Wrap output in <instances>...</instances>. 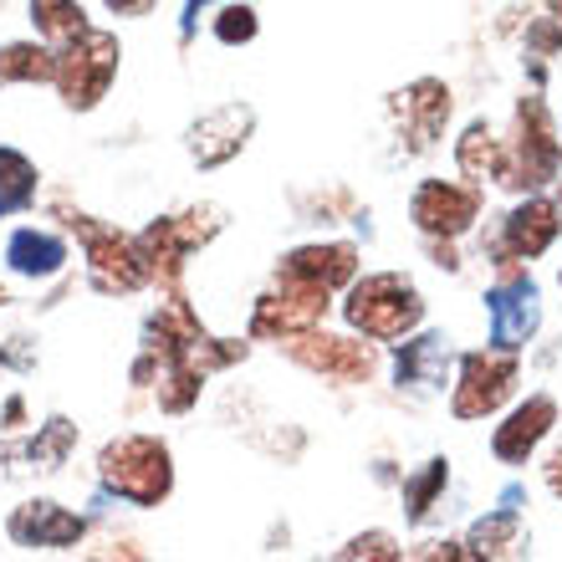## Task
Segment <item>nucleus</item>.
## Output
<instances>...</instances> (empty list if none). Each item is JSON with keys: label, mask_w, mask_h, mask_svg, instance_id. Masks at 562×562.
Here are the masks:
<instances>
[{"label": "nucleus", "mask_w": 562, "mask_h": 562, "mask_svg": "<svg viewBox=\"0 0 562 562\" xmlns=\"http://www.w3.org/2000/svg\"><path fill=\"white\" fill-rule=\"evenodd\" d=\"M486 307H491V342L496 348H521V342L532 338V327H537V292H532V281L521 277V271H512V277L496 286V292L486 296Z\"/></svg>", "instance_id": "obj_9"}, {"label": "nucleus", "mask_w": 562, "mask_h": 562, "mask_svg": "<svg viewBox=\"0 0 562 562\" xmlns=\"http://www.w3.org/2000/svg\"><path fill=\"white\" fill-rule=\"evenodd\" d=\"M119 72V36L108 31H82L77 42H67L57 52V92L67 108H92L108 92Z\"/></svg>", "instance_id": "obj_3"}, {"label": "nucleus", "mask_w": 562, "mask_h": 562, "mask_svg": "<svg viewBox=\"0 0 562 562\" xmlns=\"http://www.w3.org/2000/svg\"><path fill=\"white\" fill-rule=\"evenodd\" d=\"M404 113H409V134H415V148H429L435 134L445 128L450 119V88L445 82H415V88L404 92Z\"/></svg>", "instance_id": "obj_15"}, {"label": "nucleus", "mask_w": 562, "mask_h": 562, "mask_svg": "<svg viewBox=\"0 0 562 562\" xmlns=\"http://www.w3.org/2000/svg\"><path fill=\"white\" fill-rule=\"evenodd\" d=\"M548 486H552V496H562V445L548 456Z\"/></svg>", "instance_id": "obj_26"}, {"label": "nucleus", "mask_w": 562, "mask_h": 562, "mask_svg": "<svg viewBox=\"0 0 562 562\" xmlns=\"http://www.w3.org/2000/svg\"><path fill=\"white\" fill-rule=\"evenodd\" d=\"M31 194H36V169H31V159L15 154V148H0V215L26 210Z\"/></svg>", "instance_id": "obj_21"}, {"label": "nucleus", "mask_w": 562, "mask_h": 562, "mask_svg": "<svg viewBox=\"0 0 562 562\" xmlns=\"http://www.w3.org/2000/svg\"><path fill=\"white\" fill-rule=\"evenodd\" d=\"M98 471H103V486L113 496L134 506H159L175 486V465H169V445L154 440V435H123L98 456Z\"/></svg>", "instance_id": "obj_2"}, {"label": "nucleus", "mask_w": 562, "mask_h": 562, "mask_svg": "<svg viewBox=\"0 0 562 562\" xmlns=\"http://www.w3.org/2000/svg\"><path fill=\"white\" fill-rule=\"evenodd\" d=\"M215 36H221L225 46H240L256 36V11L251 5H225L221 21H215Z\"/></svg>", "instance_id": "obj_23"}, {"label": "nucleus", "mask_w": 562, "mask_h": 562, "mask_svg": "<svg viewBox=\"0 0 562 562\" xmlns=\"http://www.w3.org/2000/svg\"><path fill=\"white\" fill-rule=\"evenodd\" d=\"M558 210L548 205V200H527V205H517L512 215H506V251L517 256H542L558 240Z\"/></svg>", "instance_id": "obj_13"}, {"label": "nucleus", "mask_w": 562, "mask_h": 562, "mask_svg": "<svg viewBox=\"0 0 562 562\" xmlns=\"http://www.w3.org/2000/svg\"><path fill=\"white\" fill-rule=\"evenodd\" d=\"M440 486H445V460H429L415 481H404V506H409V521H425L429 517V506H435Z\"/></svg>", "instance_id": "obj_22"}, {"label": "nucleus", "mask_w": 562, "mask_h": 562, "mask_svg": "<svg viewBox=\"0 0 562 562\" xmlns=\"http://www.w3.org/2000/svg\"><path fill=\"white\" fill-rule=\"evenodd\" d=\"M558 425V404L548 400V394H537V400L517 404L512 409V419H506L496 435H491V450L506 460V465H517V460H527L542 445V435Z\"/></svg>", "instance_id": "obj_11"}, {"label": "nucleus", "mask_w": 562, "mask_h": 562, "mask_svg": "<svg viewBox=\"0 0 562 562\" xmlns=\"http://www.w3.org/2000/svg\"><path fill=\"white\" fill-rule=\"evenodd\" d=\"M286 353L307 369L327 373V379H342V384H363L373 373V348L369 342H353V338H327V333H292Z\"/></svg>", "instance_id": "obj_7"}, {"label": "nucleus", "mask_w": 562, "mask_h": 562, "mask_svg": "<svg viewBox=\"0 0 562 562\" xmlns=\"http://www.w3.org/2000/svg\"><path fill=\"white\" fill-rule=\"evenodd\" d=\"M31 26L42 31V42L67 46L88 31V15L77 0H31Z\"/></svg>", "instance_id": "obj_19"}, {"label": "nucleus", "mask_w": 562, "mask_h": 562, "mask_svg": "<svg viewBox=\"0 0 562 562\" xmlns=\"http://www.w3.org/2000/svg\"><path fill=\"white\" fill-rule=\"evenodd\" d=\"M521 548V517L512 512V506H502V512H491V517H481L471 527V552L475 558H506V552Z\"/></svg>", "instance_id": "obj_20"}, {"label": "nucleus", "mask_w": 562, "mask_h": 562, "mask_svg": "<svg viewBox=\"0 0 562 562\" xmlns=\"http://www.w3.org/2000/svg\"><path fill=\"white\" fill-rule=\"evenodd\" d=\"M338 558H400V548H394V537L369 532V537H353V542H348Z\"/></svg>", "instance_id": "obj_24"}, {"label": "nucleus", "mask_w": 562, "mask_h": 562, "mask_svg": "<svg viewBox=\"0 0 562 562\" xmlns=\"http://www.w3.org/2000/svg\"><path fill=\"white\" fill-rule=\"evenodd\" d=\"M445 369H450V348H445V338H415L404 342L400 363H394V379H400V389H440L445 384Z\"/></svg>", "instance_id": "obj_17"}, {"label": "nucleus", "mask_w": 562, "mask_h": 562, "mask_svg": "<svg viewBox=\"0 0 562 562\" xmlns=\"http://www.w3.org/2000/svg\"><path fill=\"white\" fill-rule=\"evenodd\" d=\"M5 532H11L15 548H77L82 542V517H72L57 502H26L11 512Z\"/></svg>", "instance_id": "obj_8"}, {"label": "nucleus", "mask_w": 562, "mask_h": 562, "mask_svg": "<svg viewBox=\"0 0 562 562\" xmlns=\"http://www.w3.org/2000/svg\"><path fill=\"white\" fill-rule=\"evenodd\" d=\"M512 389H517V358L506 353H471L460 363V384H456V419H481L491 409H502L512 400Z\"/></svg>", "instance_id": "obj_5"}, {"label": "nucleus", "mask_w": 562, "mask_h": 562, "mask_svg": "<svg viewBox=\"0 0 562 562\" xmlns=\"http://www.w3.org/2000/svg\"><path fill=\"white\" fill-rule=\"evenodd\" d=\"M342 317L373 342H394L404 333H415L419 317H425V302H419L415 281L394 277V271H373V277L353 281V292L342 302Z\"/></svg>", "instance_id": "obj_1"}, {"label": "nucleus", "mask_w": 562, "mask_h": 562, "mask_svg": "<svg viewBox=\"0 0 562 562\" xmlns=\"http://www.w3.org/2000/svg\"><path fill=\"white\" fill-rule=\"evenodd\" d=\"M409 215L425 236H465L481 215V190L475 184H456V179H425L409 200Z\"/></svg>", "instance_id": "obj_6"}, {"label": "nucleus", "mask_w": 562, "mask_h": 562, "mask_svg": "<svg viewBox=\"0 0 562 562\" xmlns=\"http://www.w3.org/2000/svg\"><path fill=\"white\" fill-rule=\"evenodd\" d=\"M456 159L471 179H496V184H506V144L491 134L486 123H471V128H465Z\"/></svg>", "instance_id": "obj_18"}, {"label": "nucleus", "mask_w": 562, "mask_h": 562, "mask_svg": "<svg viewBox=\"0 0 562 562\" xmlns=\"http://www.w3.org/2000/svg\"><path fill=\"white\" fill-rule=\"evenodd\" d=\"M15 82H57V52H52V42L0 46V88H15Z\"/></svg>", "instance_id": "obj_16"}, {"label": "nucleus", "mask_w": 562, "mask_h": 562, "mask_svg": "<svg viewBox=\"0 0 562 562\" xmlns=\"http://www.w3.org/2000/svg\"><path fill=\"white\" fill-rule=\"evenodd\" d=\"M562 164V144L552 138L548 123V103L542 98H521L517 103V138L506 144V184L517 190H532V184H548Z\"/></svg>", "instance_id": "obj_4"}, {"label": "nucleus", "mask_w": 562, "mask_h": 562, "mask_svg": "<svg viewBox=\"0 0 562 562\" xmlns=\"http://www.w3.org/2000/svg\"><path fill=\"white\" fill-rule=\"evenodd\" d=\"M108 11H119V15H148V11H154V0H108Z\"/></svg>", "instance_id": "obj_25"}, {"label": "nucleus", "mask_w": 562, "mask_h": 562, "mask_svg": "<svg viewBox=\"0 0 562 562\" xmlns=\"http://www.w3.org/2000/svg\"><path fill=\"white\" fill-rule=\"evenodd\" d=\"M246 128H251V108H221V113H210V119L194 123V134H190V154L194 164H225L231 154H236L240 144H246Z\"/></svg>", "instance_id": "obj_12"}, {"label": "nucleus", "mask_w": 562, "mask_h": 562, "mask_svg": "<svg viewBox=\"0 0 562 562\" xmlns=\"http://www.w3.org/2000/svg\"><path fill=\"white\" fill-rule=\"evenodd\" d=\"M548 5H552V15H558V21H562V0H548Z\"/></svg>", "instance_id": "obj_27"}, {"label": "nucleus", "mask_w": 562, "mask_h": 562, "mask_svg": "<svg viewBox=\"0 0 562 562\" xmlns=\"http://www.w3.org/2000/svg\"><path fill=\"white\" fill-rule=\"evenodd\" d=\"M5 261H11L15 277H52V271H61V261H67V246H61L52 231H15L11 246H5Z\"/></svg>", "instance_id": "obj_14"}, {"label": "nucleus", "mask_w": 562, "mask_h": 562, "mask_svg": "<svg viewBox=\"0 0 562 562\" xmlns=\"http://www.w3.org/2000/svg\"><path fill=\"white\" fill-rule=\"evenodd\" d=\"M358 271V251L353 246H302L281 261L277 281H296V286H317V292H333Z\"/></svg>", "instance_id": "obj_10"}]
</instances>
